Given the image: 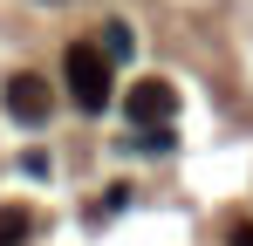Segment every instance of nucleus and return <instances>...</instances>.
Segmentation results:
<instances>
[{"mask_svg":"<svg viewBox=\"0 0 253 246\" xmlns=\"http://www.w3.org/2000/svg\"><path fill=\"white\" fill-rule=\"evenodd\" d=\"M62 69H69V96L83 103V110H110V96H117V82H110V55L103 48H89V41H76L69 55H62Z\"/></svg>","mask_w":253,"mask_h":246,"instance_id":"obj_1","label":"nucleus"},{"mask_svg":"<svg viewBox=\"0 0 253 246\" xmlns=\"http://www.w3.org/2000/svg\"><path fill=\"white\" fill-rule=\"evenodd\" d=\"M7 117L21 123V130H42L48 110H55V96H48V76H35V69H21V76H7Z\"/></svg>","mask_w":253,"mask_h":246,"instance_id":"obj_2","label":"nucleus"},{"mask_svg":"<svg viewBox=\"0 0 253 246\" xmlns=\"http://www.w3.org/2000/svg\"><path fill=\"white\" fill-rule=\"evenodd\" d=\"M124 110H130V123H144V130H165V123L178 117V89L158 82V76H144V82H130Z\"/></svg>","mask_w":253,"mask_h":246,"instance_id":"obj_3","label":"nucleus"},{"mask_svg":"<svg viewBox=\"0 0 253 246\" xmlns=\"http://www.w3.org/2000/svg\"><path fill=\"white\" fill-rule=\"evenodd\" d=\"M28 233H35V219L21 205H0V246H28Z\"/></svg>","mask_w":253,"mask_h":246,"instance_id":"obj_4","label":"nucleus"},{"mask_svg":"<svg viewBox=\"0 0 253 246\" xmlns=\"http://www.w3.org/2000/svg\"><path fill=\"white\" fill-rule=\"evenodd\" d=\"M130 48H137V41H130V28H124V21H110V28H103V55H110V62H124Z\"/></svg>","mask_w":253,"mask_h":246,"instance_id":"obj_5","label":"nucleus"},{"mask_svg":"<svg viewBox=\"0 0 253 246\" xmlns=\"http://www.w3.org/2000/svg\"><path fill=\"white\" fill-rule=\"evenodd\" d=\"M233 246H253V226H233Z\"/></svg>","mask_w":253,"mask_h":246,"instance_id":"obj_6","label":"nucleus"}]
</instances>
